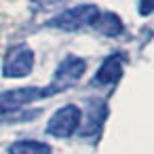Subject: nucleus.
<instances>
[{
    "mask_svg": "<svg viewBox=\"0 0 154 154\" xmlns=\"http://www.w3.org/2000/svg\"><path fill=\"white\" fill-rule=\"evenodd\" d=\"M85 72H87V59L76 57V55H68L57 66V70L53 72V78H51L49 87H45V97L59 95V93L72 89L85 76Z\"/></svg>",
    "mask_w": 154,
    "mask_h": 154,
    "instance_id": "1",
    "label": "nucleus"
},
{
    "mask_svg": "<svg viewBox=\"0 0 154 154\" xmlns=\"http://www.w3.org/2000/svg\"><path fill=\"white\" fill-rule=\"evenodd\" d=\"M99 15V9L95 5H78L72 9L61 11L53 19L47 21V28L59 30V32H78L82 28H91L95 17Z\"/></svg>",
    "mask_w": 154,
    "mask_h": 154,
    "instance_id": "2",
    "label": "nucleus"
},
{
    "mask_svg": "<svg viewBox=\"0 0 154 154\" xmlns=\"http://www.w3.org/2000/svg\"><path fill=\"white\" fill-rule=\"evenodd\" d=\"M34 63H36L34 51L28 45L19 42V45H13V47L7 49V53L2 57L0 72H2L5 78H26V76L32 74Z\"/></svg>",
    "mask_w": 154,
    "mask_h": 154,
    "instance_id": "3",
    "label": "nucleus"
},
{
    "mask_svg": "<svg viewBox=\"0 0 154 154\" xmlns=\"http://www.w3.org/2000/svg\"><path fill=\"white\" fill-rule=\"evenodd\" d=\"M80 118H82V110L76 103H66L61 108H57L53 112V116L47 122V133L57 137V139H66L72 137L78 127H80Z\"/></svg>",
    "mask_w": 154,
    "mask_h": 154,
    "instance_id": "4",
    "label": "nucleus"
},
{
    "mask_svg": "<svg viewBox=\"0 0 154 154\" xmlns=\"http://www.w3.org/2000/svg\"><path fill=\"white\" fill-rule=\"evenodd\" d=\"M42 97H45V89L40 87H17V89L2 91L0 93V116L21 112Z\"/></svg>",
    "mask_w": 154,
    "mask_h": 154,
    "instance_id": "5",
    "label": "nucleus"
},
{
    "mask_svg": "<svg viewBox=\"0 0 154 154\" xmlns=\"http://www.w3.org/2000/svg\"><path fill=\"white\" fill-rule=\"evenodd\" d=\"M122 72H125L122 55H118V53L108 55L93 76V87H112L122 78Z\"/></svg>",
    "mask_w": 154,
    "mask_h": 154,
    "instance_id": "6",
    "label": "nucleus"
},
{
    "mask_svg": "<svg viewBox=\"0 0 154 154\" xmlns=\"http://www.w3.org/2000/svg\"><path fill=\"white\" fill-rule=\"evenodd\" d=\"M106 114H108L106 103H103L101 99H91L87 112H85L82 118H80L78 133H80L82 137H93V135H97V133L101 131V127H103Z\"/></svg>",
    "mask_w": 154,
    "mask_h": 154,
    "instance_id": "7",
    "label": "nucleus"
},
{
    "mask_svg": "<svg viewBox=\"0 0 154 154\" xmlns=\"http://www.w3.org/2000/svg\"><path fill=\"white\" fill-rule=\"evenodd\" d=\"M91 28L97 34L108 36V38H116V36H120L125 32V23H122V19L118 15H114V13H101V11L95 17V21H93Z\"/></svg>",
    "mask_w": 154,
    "mask_h": 154,
    "instance_id": "8",
    "label": "nucleus"
},
{
    "mask_svg": "<svg viewBox=\"0 0 154 154\" xmlns=\"http://www.w3.org/2000/svg\"><path fill=\"white\" fill-rule=\"evenodd\" d=\"M9 154H53L51 146L38 139H19L9 146Z\"/></svg>",
    "mask_w": 154,
    "mask_h": 154,
    "instance_id": "9",
    "label": "nucleus"
},
{
    "mask_svg": "<svg viewBox=\"0 0 154 154\" xmlns=\"http://www.w3.org/2000/svg\"><path fill=\"white\" fill-rule=\"evenodd\" d=\"M63 2H68V0H30V7L34 11H51L61 7Z\"/></svg>",
    "mask_w": 154,
    "mask_h": 154,
    "instance_id": "10",
    "label": "nucleus"
},
{
    "mask_svg": "<svg viewBox=\"0 0 154 154\" xmlns=\"http://www.w3.org/2000/svg\"><path fill=\"white\" fill-rule=\"evenodd\" d=\"M137 11L141 17H148L154 11V0H137Z\"/></svg>",
    "mask_w": 154,
    "mask_h": 154,
    "instance_id": "11",
    "label": "nucleus"
}]
</instances>
